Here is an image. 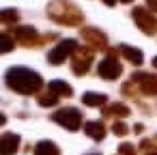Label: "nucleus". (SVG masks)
Masks as SVG:
<instances>
[{"label":"nucleus","instance_id":"obj_1","mask_svg":"<svg viewBox=\"0 0 157 155\" xmlns=\"http://www.w3.org/2000/svg\"><path fill=\"white\" fill-rule=\"evenodd\" d=\"M9 88H13L15 93H22V95H33L37 93L41 86H43V80L37 71H30L26 67H11L5 76Z\"/></svg>","mask_w":157,"mask_h":155},{"label":"nucleus","instance_id":"obj_2","mask_svg":"<svg viewBox=\"0 0 157 155\" xmlns=\"http://www.w3.org/2000/svg\"><path fill=\"white\" fill-rule=\"evenodd\" d=\"M52 118H54L58 125H63V127H67V129H71V131L80 129V125H82V112H80L78 108H63V110L54 112Z\"/></svg>","mask_w":157,"mask_h":155},{"label":"nucleus","instance_id":"obj_3","mask_svg":"<svg viewBox=\"0 0 157 155\" xmlns=\"http://www.w3.org/2000/svg\"><path fill=\"white\" fill-rule=\"evenodd\" d=\"M78 50V43L73 41V39H65V41H60L56 48H52L50 50V54H48V60L52 63V65H60L71 52H75Z\"/></svg>","mask_w":157,"mask_h":155},{"label":"nucleus","instance_id":"obj_4","mask_svg":"<svg viewBox=\"0 0 157 155\" xmlns=\"http://www.w3.org/2000/svg\"><path fill=\"white\" fill-rule=\"evenodd\" d=\"M133 20H136V24L144 30V33H148V35H155L157 33V20L146 11V9H133Z\"/></svg>","mask_w":157,"mask_h":155},{"label":"nucleus","instance_id":"obj_5","mask_svg":"<svg viewBox=\"0 0 157 155\" xmlns=\"http://www.w3.org/2000/svg\"><path fill=\"white\" fill-rule=\"evenodd\" d=\"M97 71H99L101 78H105V80H114V78L121 76L123 67L118 65V60H116L114 56H108V58H103V60L97 65Z\"/></svg>","mask_w":157,"mask_h":155},{"label":"nucleus","instance_id":"obj_6","mask_svg":"<svg viewBox=\"0 0 157 155\" xmlns=\"http://www.w3.org/2000/svg\"><path fill=\"white\" fill-rule=\"evenodd\" d=\"M90 60H93V50L78 48V50H75V56H73V73H75V76L86 73V71H88Z\"/></svg>","mask_w":157,"mask_h":155},{"label":"nucleus","instance_id":"obj_7","mask_svg":"<svg viewBox=\"0 0 157 155\" xmlns=\"http://www.w3.org/2000/svg\"><path fill=\"white\" fill-rule=\"evenodd\" d=\"M131 82H138L144 93L157 95V76H151V73H136V76L131 78Z\"/></svg>","mask_w":157,"mask_h":155},{"label":"nucleus","instance_id":"obj_8","mask_svg":"<svg viewBox=\"0 0 157 155\" xmlns=\"http://www.w3.org/2000/svg\"><path fill=\"white\" fill-rule=\"evenodd\" d=\"M20 146V136L17 134H5L0 138V155H13Z\"/></svg>","mask_w":157,"mask_h":155},{"label":"nucleus","instance_id":"obj_9","mask_svg":"<svg viewBox=\"0 0 157 155\" xmlns=\"http://www.w3.org/2000/svg\"><path fill=\"white\" fill-rule=\"evenodd\" d=\"M13 35H15V39H17L20 43H24V45H30V43L37 39V30H35V28H30V26L15 28V30H13Z\"/></svg>","mask_w":157,"mask_h":155},{"label":"nucleus","instance_id":"obj_10","mask_svg":"<svg viewBox=\"0 0 157 155\" xmlns=\"http://www.w3.org/2000/svg\"><path fill=\"white\" fill-rule=\"evenodd\" d=\"M48 88H50V93H54L56 97H63V95H65V97H69V95L73 93V91H71V86H69L67 82H63V80H52Z\"/></svg>","mask_w":157,"mask_h":155},{"label":"nucleus","instance_id":"obj_11","mask_svg":"<svg viewBox=\"0 0 157 155\" xmlns=\"http://www.w3.org/2000/svg\"><path fill=\"white\" fill-rule=\"evenodd\" d=\"M84 131H86L93 140H103V136H105V127H103L101 123H97V121L86 123V125H84Z\"/></svg>","mask_w":157,"mask_h":155},{"label":"nucleus","instance_id":"obj_12","mask_svg":"<svg viewBox=\"0 0 157 155\" xmlns=\"http://www.w3.org/2000/svg\"><path fill=\"white\" fill-rule=\"evenodd\" d=\"M35 155H60V149L50 140H41L35 146Z\"/></svg>","mask_w":157,"mask_h":155},{"label":"nucleus","instance_id":"obj_13","mask_svg":"<svg viewBox=\"0 0 157 155\" xmlns=\"http://www.w3.org/2000/svg\"><path fill=\"white\" fill-rule=\"evenodd\" d=\"M121 52H123V56H125L129 63H133V65H142V52H140V50L129 48V45H121Z\"/></svg>","mask_w":157,"mask_h":155},{"label":"nucleus","instance_id":"obj_14","mask_svg":"<svg viewBox=\"0 0 157 155\" xmlns=\"http://www.w3.org/2000/svg\"><path fill=\"white\" fill-rule=\"evenodd\" d=\"M84 37H86L93 45H97V48H103V45H105V35H101V33L95 30V28H86V30H84Z\"/></svg>","mask_w":157,"mask_h":155},{"label":"nucleus","instance_id":"obj_15","mask_svg":"<svg viewBox=\"0 0 157 155\" xmlns=\"http://www.w3.org/2000/svg\"><path fill=\"white\" fill-rule=\"evenodd\" d=\"M105 116H129V108L125 103H112L103 110Z\"/></svg>","mask_w":157,"mask_h":155},{"label":"nucleus","instance_id":"obj_16","mask_svg":"<svg viewBox=\"0 0 157 155\" xmlns=\"http://www.w3.org/2000/svg\"><path fill=\"white\" fill-rule=\"evenodd\" d=\"M105 95H101V93H84V97H82V101L86 103V106H103L105 103Z\"/></svg>","mask_w":157,"mask_h":155},{"label":"nucleus","instance_id":"obj_17","mask_svg":"<svg viewBox=\"0 0 157 155\" xmlns=\"http://www.w3.org/2000/svg\"><path fill=\"white\" fill-rule=\"evenodd\" d=\"M20 13L15 9H5V11H0V24H11V22H17Z\"/></svg>","mask_w":157,"mask_h":155},{"label":"nucleus","instance_id":"obj_18","mask_svg":"<svg viewBox=\"0 0 157 155\" xmlns=\"http://www.w3.org/2000/svg\"><path fill=\"white\" fill-rule=\"evenodd\" d=\"M13 39L9 37V35H5V33H0V54H7V52H11L13 50Z\"/></svg>","mask_w":157,"mask_h":155},{"label":"nucleus","instance_id":"obj_19","mask_svg":"<svg viewBox=\"0 0 157 155\" xmlns=\"http://www.w3.org/2000/svg\"><path fill=\"white\" fill-rule=\"evenodd\" d=\"M56 101H58V97H56L54 93H48V95H41V97H39V103H41V106H54Z\"/></svg>","mask_w":157,"mask_h":155},{"label":"nucleus","instance_id":"obj_20","mask_svg":"<svg viewBox=\"0 0 157 155\" xmlns=\"http://www.w3.org/2000/svg\"><path fill=\"white\" fill-rule=\"evenodd\" d=\"M112 131H114L116 136H125V134L129 131V127H127L125 123H121V121H116V123L112 125Z\"/></svg>","mask_w":157,"mask_h":155},{"label":"nucleus","instance_id":"obj_21","mask_svg":"<svg viewBox=\"0 0 157 155\" xmlns=\"http://www.w3.org/2000/svg\"><path fill=\"white\" fill-rule=\"evenodd\" d=\"M121 155H136V149L131 146V144H121Z\"/></svg>","mask_w":157,"mask_h":155},{"label":"nucleus","instance_id":"obj_22","mask_svg":"<svg viewBox=\"0 0 157 155\" xmlns=\"http://www.w3.org/2000/svg\"><path fill=\"white\" fill-rule=\"evenodd\" d=\"M148 5H151V9H155V11H157V0H148Z\"/></svg>","mask_w":157,"mask_h":155},{"label":"nucleus","instance_id":"obj_23","mask_svg":"<svg viewBox=\"0 0 157 155\" xmlns=\"http://www.w3.org/2000/svg\"><path fill=\"white\" fill-rule=\"evenodd\" d=\"M5 123H7V116H5L2 112H0V125H5Z\"/></svg>","mask_w":157,"mask_h":155},{"label":"nucleus","instance_id":"obj_24","mask_svg":"<svg viewBox=\"0 0 157 155\" xmlns=\"http://www.w3.org/2000/svg\"><path fill=\"white\" fill-rule=\"evenodd\" d=\"M103 2H105V5H114V2H116V0H103Z\"/></svg>","mask_w":157,"mask_h":155},{"label":"nucleus","instance_id":"obj_25","mask_svg":"<svg viewBox=\"0 0 157 155\" xmlns=\"http://www.w3.org/2000/svg\"><path fill=\"white\" fill-rule=\"evenodd\" d=\"M153 65H155V67H157V56H155V58H153Z\"/></svg>","mask_w":157,"mask_h":155},{"label":"nucleus","instance_id":"obj_26","mask_svg":"<svg viewBox=\"0 0 157 155\" xmlns=\"http://www.w3.org/2000/svg\"><path fill=\"white\" fill-rule=\"evenodd\" d=\"M146 155H157V151H151V153H146Z\"/></svg>","mask_w":157,"mask_h":155},{"label":"nucleus","instance_id":"obj_27","mask_svg":"<svg viewBox=\"0 0 157 155\" xmlns=\"http://www.w3.org/2000/svg\"><path fill=\"white\" fill-rule=\"evenodd\" d=\"M123 2H131V0H123Z\"/></svg>","mask_w":157,"mask_h":155}]
</instances>
